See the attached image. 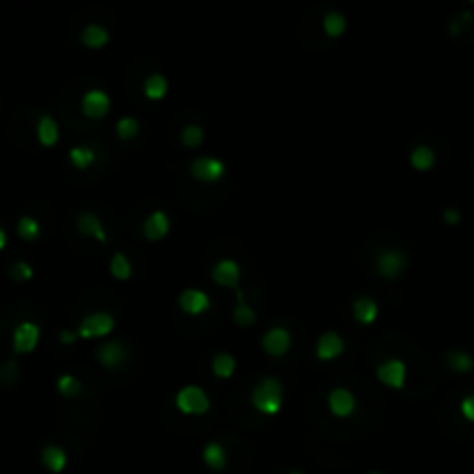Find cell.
<instances>
[{"label":"cell","mask_w":474,"mask_h":474,"mask_svg":"<svg viewBox=\"0 0 474 474\" xmlns=\"http://www.w3.org/2000/svg\"><path fill=\"white\" fill-rule=\"evenodd\" d=\"M282 403H284V387L280 379L273 375L262 377L255 384V389L250 391V405L262 416H275L282 409Z\"/></svg>","instance_id":"obj_1"},{"label":"cell","mask_w":474,"mask_h":474,"mask_svg":"<svg viewBox=\"0 0 474 474\" xmlns=\"http://www.w3.org/2000/svg\"><path fill=\"white\" fill-rule=\"evenodd\" d=\"M174 405L185 416H204L211 412V398L197 384H188V387L176 391Z\"/></svg>","instance_id":"obj_2"},{"label":"cell","mask_w":474,"mask_h":474,"mask_svg":"<svg viewBox=\"0 0 474 474\" xmlns=\"http://www.w3.org/2000/svg\"><path fill=\"white\" fill-rule=\"evenodd\" d=\"M113 328H116V317H113L111 313L100 311V313L86 315V317L79 321V326L74 328V331H77V336L81 340H102V338L111 336Z\"/></svg>","instance_id":"obj_3"},{"label":"cell","mask_w":474,"mask_h":474,"mask_svg":"<svg viewBox=\"0 0 474 474\" xmlns=\"http://www.w3.org/2000/svg\"><path fill=\"white\" fill-rule=\"evenodd\" d=\"M190 176H192L197 183L213 185V183L223 181L227 176V164L216 155H201L190 164Z\"/></svg>","instance_id":"obj_4"},{"label":"cell","mask_w":474,"mask_h":474,"mask_svg":"<svg viewBox=\"0 0 474 474\" xmlns=\"http://www.w3.org/2000/svg\"><path fill=\"white\" fill-rule=\"evenodd\" d=\"M409 259L403 250L398 248H384L379 250V255L375 259V269L377 273L384 278V280H398L403 273H405Z\"/></svg>","instance_id":"obj_5"},{"label":"cell","mask_w":474,"mask_h":474,"mask_svg":"<svg viewBox=\"0 0 474 474\" xmlns=\"http://www.w3.org/2000/svg\"><path fill=\"white\" fill-rule=\"evenodd\" d=\"M42 338V328L35 324V321H19L12 331V350L14 354H33L40 345Z\"/></svg>","instance_id":"obj_6"},{"label":"cell","mask_w":474,"mask_h":474,"mask_svg":"<svg viewBox=\"0 0 474 474\" xmlns=\"http://www.w3.org/2000/svg\"><path fill=\"white\" fill-rule=\"evenodd\" d=\"M375 375H377L379 384H384V387H389L394 391H400L407 382V365L403 359L391 357V359H387V361H382L377 365Z\"/></svg>","instance_id":"obj_7"},{"label":"cell","mask_w":474,"mask_h":474,"mask_svg":"<svg viewBox=\"0 0 474 474\" xmlns=\"http://www.w3.org/2000/svg\"><path fill=\"white\" fill-rule=\"evenodd\" d=\"M111 111V98L102 88H91L81 98V113L88 121H102L106 113Z\"/></svg>","instance_id":"obj_8"},{"label":"cell","mask_w":474,"mask_h":474,"mask_svg":"<svg viewBox=\"0 0 474 474\" xmlns=\"http://www.w3.org/2000/svg\"><path fill=\"white\" fill-rule=\"evenodd\" d=\"M211 306H213V301L204 289L188 287L179 294V308L188 315V317H201L204 313L211 311Z\"/></svg>","instance_id":"obj_9"},{"label":"cell","mask_w":474,"mask_h":474,"mask_svg":"<svg viewBox=\"0 0 474 474\" xmlns=\"http://www.w3.org/2000/svg\"><path fill=\"white\" fill-rule=\"evenodd\" d=\"M142 232H144V236H146V241L160 243L169 236V232H172V218H169L167 211L155 208V211H150L146 220H144Z\"/></svg>","instance_id":"obj_10"},{"label":"cell","mask_w":474,"mask_h":474,"mask_svg":"<svg viewBox=\"0 0 474 474\" xmlns=\"http://www.w3.org/2000/svg\"><path fill=\"white\" fill-rule=\"evenodd\" d=\"M326 405H328V412L336 416V419H350V416L357 412V396H354L350 389L336 387L328 391Z\"/></svg>","instance_id":"obj_11"},{"label":"cell","mask_w":474,"mask_h":474,"mask_svg":"<svg viewBox=\"0 0 474 474\" xmlns=\"http://www.w3.org/2000/svg\"><path fill=\"white\" fill-rule=\"evenodd\" d=\"M289 347H292V333L284 326H271L262 336L264 354H269V357H273V359L284 357V354L289 352Z\"/></svg>","instance_id":"obj_12"},{"label":"cell","mask_w":474,"mask_h":474,"mask_svg":"<svg viewBox=\"0 0 474 474\" xmlns=\"http://www.w3.org/2000/svg\"><path fill=\"white\" fill-rule=\"evenodd\" d=\"M211 280L216 282L218 287L238 289V282H241V267H238V262H234L229 257L220 259V262L213 264V269H211Z\"/></svg>","instance_id":"obj_13"},{"label":"cell","mask_w":474,"mask_h":474,"mask_svg":"<svg viewBox=\"0 0 474 474\" xmlns=\"http://www.w3.org/2000/svg\"><path fill=\"white\" fill-rule=\"evenodd\" d=\"M343 352H345V338L338 331H324L317 338V345H315L317 361H336Z\"/></svg>","instance_id":"obj_14"},{"label":"cell","mask_w":474,"mask_h":474,"mask_svg":"<svg viewBox=\"0 0 474 474\" xmlns=\"http://www.w3.org/2000/svg\"><path fill=\"white\" fill-rule=\"evenodd\" d=\"M77 232L81 236L86 238H93V241L98 243H106V229H104V223L100 220L98 213L93 211H81L77 216Z\"/></svg>","instance_id":"obj_15"},{"label":"cell","mask_w":474,"mask_h":474,"mask_svg":"<svg viewBox=\"0 0 474 474\" xmlns=\"http://www.w3.org/2000/svg\"><path fill=\"white\" fill-rule=\"evenodd\" d=\"M95 357H98L100 365H104L106 370H118V365H123L128 352H125V345L121 340H106V343L98 347Z\"/></svg>","instance_id":"obj_16"},{"label":"cell","mask_w":474,"mask_h":474,"mask_svg":"<svg viewBox=\"0 0 474 474\" xmlns=\"http://www.w3.org/2000/svg\"><path fill=\"white\" fill-rule=\"evenodd\" d=\"M35 137H37V142H40V146L54 148L56 144L60 142L58 121H56L54 116H49V113H42V116L37 118V125H35Z\"/></svg>","instance_id":"obj_17"},{"label":"cell","mask_w":474,"mask_h":474,"mask_svg":"<svg viewBox=\"0 0 474 474\" xmlns=\"http://www.w3.org/2000/svg\"><path fill=\"white\" fill-rule=\"evenodd\" d=\"M352 315L361 326H370V324H375L379 317V306L375 299H370V296H359L352 306Z\"/></svg>","instance_id":"obj_18"},{"label":"cell","mask_w":474,"mask_h":474,"mask_svg":"<svg viewBox=\"0 0 474 474\" xmlns=\"http://www.w3.org/2000/svg\"><path fill=\"white\" fill-rule=\"evenodd\" d=\"M201 460H204V465L213 472H223L227 463H229L227 449L220 444V442H208V444L201 449Z\"/></svg>","instance_id":"obj_19"},{"label":"cell","mask_w":474,"mask_h":474,"mask_svg":"<svg viewBox=\"0 0 474 474\" xmlns=\"http://www.w3.org/2000/svg\"><path fill=\"white\" fill-rule=\"evenodd\" d=\"M42 465L47 467L52 474H60L65 472L67 467V453L65 449L58 444H47L42 449Z\"/></svg>","instance_id":"obj_20"},{"label":"cell","mask_w":474,"mask_h":474,"mask_svg":"<svg viewBox=\"0 0 474 474\" xmlns=\"http://www.w3.org/2000/svg\"><path fill=\"white\" fill-rule=\"evenodd\" d=\"M81 44L86 49H104L109 44V30L102 28L100 23H88L81 30Z\"/></svg>","instance_id":"obj_21"},{"label":"cell","mask_w":474,"mask_h":474,"mask_svg":"<svg viewBox=\"0 0 474 474\" xmlns=\"http://www.w3.org/2000/svg\"><path fill=\"white\" fill-rule=\"evenodd\" d=\"M69 164H72L77 172H86V169H91L95 162H98V150L93 146H74L69 148Z\"/></svg>","instance_id":"obj_22"},{"label":"cell","mask_w":474,"mask_h":474,"mask_svg":"<svg viewBox=\"0 0 474 474\" xmlns=\"http://www.w3.org/2000/svg\"><path fill=\"white\" fill-rule=\"evenodd\" d=\"M438 162V155L431 146H414L412 153H409V164H412L414 172H431Z\"/></svg>","instance_id":"obj_23"},{"label":"cell","mask_w":474,"mask_h":474,"mask_svg":"<svg viewBox=\"0 0 474 474\" xmlns=\"http://www.w3.org/2000/svg\"><path fill=\"white\" fill-rule=\"evenodd\" d=\"M232 317L238 326H252L257 321V313L252 311V306L245 301V294L241 292V289H236V303H234Z\"/></svg>","instance_id":"obj_24"},{"label":"cell","mask_w":474,"mask_h":474,"mask_svg":"<svg viewBox=\"0 0 474 474\" xmlns=\"http://www.w3.org/2000/svg\"><path fill=\"white\" fill-rule=\"evenodd\" d=\"M169 93V81L164 74H150V77L144 81V95H146V100L150 102H160V100L167 98Z\"/></svg>","instance_id":"obj_25"},{"label":"cell","mask_w":474,"mask_h":474,"mask_svg":"<svg viewBox=\"0 0 474 474\" xmlns=\"http://www.w3.org/2000/svg\"><path fill=\"white\" fill-rule=\"evenodd\" d=\"M109 273L116 278L118 282H128L132 273H135V269H132V262L130 257L125 255V252H113L111 259H109Z\"/></svg>","instance_id":"obj_26"},{"label":"cell","mask_w":474,"mask_h":474,"mask_svg":"<svg viewBox=\"0 0 474 474\" xmlns=\"http://www.w3.org/2000/svg\"><path fill=\"white\" fill-rule=\"evenodd\" d=\"M42 234V225L40 220L33 218V216H21L16 223V236L21 238V241L26 243H35L37 238H40Z\"/></svg>","instance_id":"obj_27"},{"label":"cell","mask_w":474,"mask_h":474,"mask_svg":"<svg viewBox=\"0 0 474 474\" xmlns=\"http://www.w3.org/2000/svg\"><path fill=\"white\" fill-rule=\"evenodd\" d=\"M211 370L218 379H229L236 372V359L229 352H218L211 361Z\"/></svg>","instance_id":"obj_28"},{"label":"cell","mask_w":474,"mask_h":474,"mask_svg":"<svg viewBox=\"0 0 474 474\" xmlns=\"http://www.w3.org/2000/svg\"><path fill=\"white\" fill-rule=\"evenodd\" d=\"M321 26H324V33L328 37H343L345 30H347V19L345 14H340L338 10H328L324 14V21H321Z\"/></svg>","instance_id":"obj_29"},{"label":"cell","mask_w":474,"mask_h":474,"mask_svg":"<svg viewBox=\"0 0 474 474\" xmlns=\"http://www.w3.org/2000/svg\"><path fill=\"white\" fill-rule=\"evenodd\" d=\"M56 391H58L63 398H69V400H72V398H77L81 391H84V387H81L79 377L65 372V375H60L58 379H56Z\"/></svg>","instance_id":"obj_30"},{"label":"cell","mask_w":474,"mask_h":474,"mask_svg":"<svg viewBox=\"0 0 474 474\" xmlns=\"http://www.w3.org/2000/svg\"><path fill=\"white\" fill-rule=\"evenodd\" d=\"M139 132H142V123H139L135 116L118 118V123H116V137L121 139V142H132V139L139 137Z\"/></svg>","instance_id":"obj_31"},{"label":"cell","mask_w":474,"mask_h":474,"mask_svg":"<svg viewBox=\"0 0 474 474\" xmlns=\"http://www.w3.org/2000/svg\"><path fill=\"white\" fill-rule=\"evenodd\" d=\"M447 363L453 372H470L474 370V359L463 350H453L447 354Z\"/></svg>","instance_id":"obj_32"},{"label":"cell","mask_w":474,"mask_h":474,"mask_svg":"<svg viewBox=\"0 0 474 474\" xmlns=\"http://www.w3.org/2000/svg\"><path fill=\"white\" fill-rule=\"evenodd\" d=\"M204 130L199 128V125H194V123H188L185 128L181 130V144L185 148L190 150H194V148H199L201 144H204Z\"/></svg>","instance_id":"obj_33"},{"label":"cell","mask_w":474,"mask_h":474,"mask_svg":"<svg viewBox=\"0 0 474 474\" xmlns=\"http://www.w3.org/2000/svg\"><path fill=\"white\" fill-rule=\"evenodd\" d=\"M10 278L14 282H30L35 278V269L28 262H14L10 267Z\"/></svg>","instance_id":"obj_34"},{"label":"cell","mask_w":474,"mask_h":474,"mask_svg":"<svg viewBox=\"0 0 474 474\" xmlns=\"http://www.w3.org/2000/svg\"><path fill=\"white\" fill-rule=\"evenodd\" d=\"M460 414H463L467 421L474 423V394L465 396L463 400H460Z\"/></svg>","instance_id":"obj_35"},{"label":"cell","mask_w":474,"mask_h":474,"mask_svg":"<svg viewBox=\"0 0 474 474\" xmlns=\"http://www.w3.org/2000/svg\"><path fill=\"white\" fill-rule=\"evenodd\" d=\"M463 220V213L456 211V208H444L442 211V223L444 225H458Z\"/></svg>","instance_id":"obj_36"},{"label":"cell","mask_w":474,"mask_h":474,"mask_svg":"<svg viewBox=\"0 0 474 474\" xmlns=\"http://www.w3.org/2000/svg\"><path fill=\"white\" fill-rule=\"evenodd\" d=\"M77 338H79V336H77V331H72V328H63L60 336H58V340H60L63 345H72Z\"/></svg>","instance_id":"obj_37"},{"label":"cell","mask_w":474,"mask_h":474,"mask_svg":"<svg viewBox=\"0 0 474 474\" xmlns=\"http://www.w3.org/2000/svg\"><path fill=\"white\" fill-rule=\"evenodd\" d=\"M8 243H10V238H8V232H5V227L0 225V252H3L5 248H8Z\"/></svg>","instance_id":"obj_38"},{"label":"cell","mask_w":474,"mask_h":474,"mask_svg":"<svg viewBox=\"0 0 474 474\" xmlns=\"http://www.w3.org/2000/svg\"><path fill=\"white\" fill-rule=\"evenodd\" d=\"M368 474H382V472H368Z\"/></svg>","instance_id":"obj_39"},{"label":"cell","mask_w":474,"mask_h":474,"mask_svg":"<svg viewBox=\"0 0 474 474\" xmlns=\"http://www.w3.org/2000/svg\"><path fill=\"white\" fill-rule=\"evenodd\" d=\"M289 474H303V472H289Z\"/></svg>","instance_id":"obj_40"}]
</instances>
